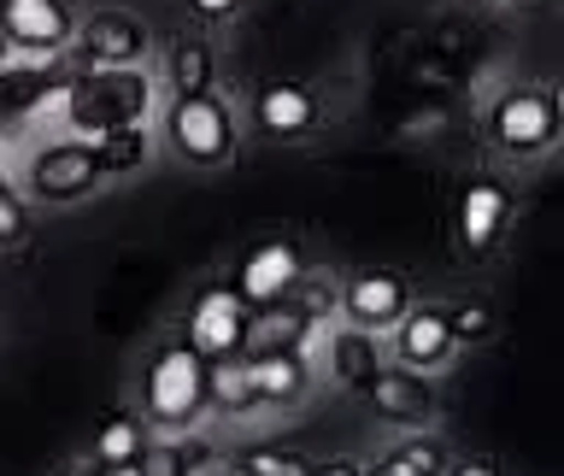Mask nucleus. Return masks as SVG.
Wrapping results in <instances>:
<instances>
[{
  "label": "nucleus",
  "instance_id": "f257e3e1",
  "mask_svg": "<svg viewBox=\"0 0 564 476\" xmlns=\"http://www.w3.org/2000/svg\"><path fill=\"white\" fill-rule=\"evenodd\" d=\"M65 123L77 141H100L112 130H135L148 123V106H153V83L148 71L130 65V71H77L65 77Z\"/></svg>",
  "mask_w": 564,
  "mask_h": 476
},
{
  "label": "nucleus",
  "instance_id": "f03ea898",
  "mask_svg": "<svg viewBox=\"0 0 564 476\" xmlns=\"http://www.w3.org/2000/svg\"><path fill=\"white\" fill-rule=\"evenodd\" d=\"M206 365L188 342H165L141 370V418L183 435L206 418Z\"/></svg>",
  "mask_w": 564,
  "mask_h": 476
},
{
  "label": "nucleus",
  "instance_id": "7ed1b4c3",
  "mask_svg": "<svg viewBox=\"0 0 564 476\" xmlns=\"http://www.w3.org/2000/svg\"><path fill=\"white\" fill-rule=\"evenodd\" d=\"M558 95L546 83H518L488 106V136L506 159H541L558 141Z\"/></svg>",
  "mask_w": 564,
  "mask_h": 476
},
{
  "label": "nucleus",
  "instance_id": "20e7f679",
  "mask_svg": "<svg viewBox=\"0 0 564 476\" xmlns=\"http://www.w3.org/2000/svg\"><path fill=\"white\" fill-rule=\"evenodd\" d=\"M165 141L183 165H224L236 153V112L218 95H171L165 106Z\"/></svg>",
  "mask_w": 564,
  "mask_h": 476
},
{
  "label": "nucleus",
  "instance_id": "39448f33",
  "mask_svg": "<svg viewBox=\"0 0 564 476\" xmlns=\"http://www.w3.org/2000/svg\"><path fill=\"white\" fill-rule=\"evenodd\" d=\"M106 183L88 141H47L24 159V194L35 206H77Z\"/></svg>",
  "mask_w": 564,
  "mask_h": 476
},
{
  "label": "nucleus",
  "instance_id": "423d86ee",
  "mask_svg": "<svg viewBox=\"0 0 564 476\" xmlns=\"http://www.w3.org/2000/svg\"><path fill=\"white\" fill-rule=\"evenodd\" d=\"M300 277H306V259H300V247L294 241H259V247H247L241 264H236V300L247 312H264V306H276V300H289L300 289Z\"/></svg>",
  "mask_w": 564,
  "mask_h": 476
},
{
  "label": "nucleus",
  "instance_id": "0eeeda50",
  "mask_svg": "<svg viewBox=\"0 0 564 476\" xmlns=\"http://www.w3.org/2000/svg\"><path fill=\"white\" fill-rule=\"evenodd\" d=\"M247 324H253V312H247L241 300H236V289L212 282V289L194 294V306H188V335H183V342L200 353V359H241Z\"/></svg>",
  "mask_w": 564,
  "mask_h": 476
},
{
  "label": "nucleus",
  "instance_id": "6e6552de",
  "mask_svg": "<svg viewBox=\"0 0 564 476\" xmlns=\"http://www.w3.org/2000/svg\"><path fill=\"white\" fill-rule=\"evenodd\" d=\"M70 30H77L70 0H0V35L24 60H53L59 47H70Z\"/></svg>",
  "mask_w": 564,
  "mask_h": 476
},
{
  "label": "nucleus",
  "instance_id": "1a4fd4ad",
  "mask_svg": "<svg viewBox=\"0 0 564 476\" xmlns=\"http://www.w3.org/2000/svg\"><path fill=\"white\" fill-rule=\"evenodd\" d=\"M70 42H77L83 71H130V65H141V53H148V24L106 7L95 18H83V24L70 30Z\"/></svg>",
  "mask_w": 564,
  "mask_h": 476
},
{
  "label": "nucleus",
  "instance_id": "9d476101",
  "mask_svg": "<svg viewBox=\"0 0 564 476\" xmlns=\"http://www.w3.org/2000/svg\"><path fill=\"white\" fill-rule=\"evenodd\" d=\"M405 306H412V282H405L400 271H382V264H370V271L347 277V289H341L347 324H352V329H370V335L394 329Z\"/></svg>",
  "mask_w": 564,
  "mask_h": 476
},
{
  "label": "nucleus",
  "instance_id": "9b49d317",
  "mask_svg": "<svg viewBox=\"0 0 564 476\" xmlns=\"http://www.w3.org/2000/svg\"><path fill=\"white\" fill-rule=\"evenodd\" d=\"M317 118L324 112H317V95L306 83L276 77V83H264L253 95V123H259L264 141H300V136L317 130Z\"/></svg>",
  "mask_w": 564,
  "mask_h": 476
},
{
  "label": "nucleus",
  "instance_id": "f8f14e48",
  "mask_svg": "<svg viewBox=\"0 0 564 476\" xmlns=\"http://www.w3.org/2000/svg\"><path fill=\"white\" fill-rule=\"evenodd\" d=\"M453 324H447V312L441 306H405L400 312V324H394V359L405 365V370H441L453 359Z\"/></svg>",
  "mask_w": 564,
  "mask_h": 476
},
{
  "label": "nucleus",
  "instance_id": "ddd939ff",
  "mask_svg": "<svg viewBox=\"0 0 564 476\" xmlns=\"http://www.w3.org/2000/svg\"><path fill=\"white\" fill-rule=\"evenodd\" d=\"M506 218H511V194L494 183V176H476V183L458 194V206H453L458 247H465V253H488V247L506 236Z\"/></svg>",
  "mask_w": 564,
  "mask_h": 476
},
{
  "label": "nucleus",
  "instance_id": "4468645a",
  "mask_svg": "<svg viewBox=\"0 0 564 476\" xmlns=\"http://www.w3.org/2000/svg\"><path fill=\"white\" fill-rule=\"evenodd\" d=\"M365 400L377 405V418L388 423H423L435 412V388L423 370H405V365H382L377 377L365 382Z\"/></svg>",
  "mask_w": 564,
  "mask_h": 476
},
{
  "label": "nucleus",
  "instance_id": "2eb2a0df",
  "mask_svg": "<svg viewBox=\"0 0 564 476\" xmlns=\"http://www.w3.org/2000/svg\"><path fill=\"white\" fill-rule=\"evenodd\" d=\"M247 377H253L259 405H300L312 388V365L300 347H271V353H241Z\"/></svg>",
  "mask_w": 564,
  "mask_h": 476
},
{
  "label": "nucleus",
  "instance_id": "dca6fc26",
  "mask_svg": "<svg viewBox=\"0 0 564 476\" xmlns=\"http://www.w3.org/2000/svg\"><path fill=\"white\" fill-rule=\"evenodd\" d=\"M324 370L335 388H347V394H365V382L382 370V347L370 329H329L324 342Z\"/></svg>",
  "mask_w": 564,
  "mask_h": 476
},
{
  "label": "nucleus",
  "instance_id": "f3484780",
  "mask_svg": "<svg viewBox=\"0 0 564 476\" xmlns=\"http://www.w3.org/2000/svg\"><path fill=\"white\" fill-rule=\"evenodd\" d=\"M253 405H259V394H253V377H247V359H212L206 365V412L241 418Z\"/></svg>",
  "mask_w": 564,
  "mask_h": 476
},
{
  "label": "nucleus",
  "instance_id": "a211bd4d",
  "mask_svg": "<svg viewBox=\"0 0 564 476\" xmlns=\"http://www.w3.org/2000/svg\"><path fill=\"white\" fill-rule=\"evenodd\" d=\"M148 430H153V423L141 418V412H112L95 430V465H135L141 447L153 441Z\"/></svg>",
  "mask_w": 564,
  "mask_h": 476
},
{
  "label": "nucleus",
  "instance_id": "6ab92c4d",
  "mask_svg": "<svg viewBox=\"0 0 564 476\" xmlns=\"http://www.w3.org/2000/svg\"><path fill=\"white\" fill-rule=\"evenodd\" d=\"M212 458L206 441H183V435H171V441H148L135 458V476H200V465Z\"/></svg>",
  "mask_w": 564,
  "mask_h": 476
},
{
  "label": "nucleus",
  "instance_id": "aec40b11",
  "mask_svg": "<svg viewBox=\"0 0 564 476\" xmlns=\"http://www.w3.org/2000/svg\"><path fill=\"white\" fill-rule=\"evenodd\" d=\"M165 83L171 95H212V47L183 35V42L165 47Z\"/></svg>",
  "mask_w": 564,
  "mask_h": 476
},
{
  "label": "nucleus",
  "instance_id": "412c9836",
  "mask_svg": "<svg viewBox=\"0 0 564 476\" xmlns=\"http://www.w3.org/2000/svg\"><path fill=\"white\" fill-rule=\"evenodd\" d=\"M100 159V176H135L141 165H148V153H153V141H148V123H135V130H112V136H100V141H88Z\"/></svg>",
  "mask_w": 564,
  "mask_h": 476
},
{
  "label": "nucleus",
  "instance_id": "4be33fe9",
  "mask_svg": "<svg viewBox=\"0 0 564 476\" xmlns=\"http://www.w3.org/2000/svg\"><path fill=\"white\" fill-rule=\"evenodd\" d=\"M377 465L388 470V476H441L447 470V447L441 441H430V435H405L400 447H388Z\"/></svg>",
  "mask_w": 564,
  "mask_h": 476
},
{
  "label": "nucleus",
  "instance_id": "5701e85b",
  "mask_svg": "<svg viewBox=\"0 0 564 476\" xmlns=\"http://www.w3.org/2000/svg\"><path fill=\"white\" fill-rule=\"evenodd\" d=\"M229 470L236 476H312V458L294 453V447H276V441H264V447H241L229 458Z\"/></svg>",
  "mask_w": 564,
  "mask_h": 476
},
{
  "label": "nucleus",
  "instance_id": "b1692460",
  "mask_svg": "<svg viewBox=\"0 0 564 476\" xmlns=\"http://www.w3.org/2000/svg\"><path fill=\"white\" fill-rule=\"evenodd\" d=\"M24 236H30V206H24V194L0 176V247H12Z\"/></svg>",
  "mask_w": 564,
  "mask_h": 476
},
{
  "label": "nucleus",
  "instance_id": "393cba45",
  "mask_svg": "<svg viewBox=\"0 0 564 476\" xmlns=\"http://www.w3.org/2000/svg\"><path fill=\"white\" fill-rule=\"evenodd\" d=\"M447 324H453L458 347H476V342H488V335H494V312L488 306H453Z\"/></svg>",
  "mask_w": 564,
  "mask_h": 476
},
{
  "label": "nucleus",
  "instance_id": "a878e982",
  "mask_svg": "<svg viewBox=\"0 0 564 476\" xmlns=\"http://www.w3.org/2000/svg\"><path fill=\"white\" fill-rule=\"evenodd\" d=\"M312 476H365V465L347 453H335V458H312Z\"/></svg>",
  "mask_w": 564,
  "mask_h": 476
},
{
  "label": "nucleus",
  "instance_id": "bb28decb",
  "mask_svg": "<svg viewBox=\"0 0 564 476\" xmlns=\"http://www.w3.org/2000/svg\"><path fill=\"white\" fill-rule=\"evenodd\" d=\"M441 476H500V465H494V458H447Z\"/></svg>",
  "mask_w": 564,
  "mask_h": 476
},
{
  "label": "nucleus",
  "instance_id": "cd10ccee",
  "mask_svg": "<svg viewBox=\"0 0 564 476\" xmlns=\"http://www.w3.org/2000/svg\"><path fill=\"white\" fill-rule=\"evenodd\" d=\"M188 7H194V18H212V24H218V18H236L241 0H188Z\"/></svg>",
  "mask_w": 564,
  "mask_h": 476
},
{
  "label": "nucleus",
  "instance_id": "c85d7f7f",
  "mask_svg": "<svg viewBox=\"0 0 564 476\" xmlns=\"http://www.w3.org/2000/svg\"><path fill=\"white\" fill-rule=\"evenodd\" d=\"M18 60H24V53H18V47L7 42V35H0V71H7V65H18Z\"/></svg>",
  "mask_w": 564,
  "mask_h": 476
},
{
  "label": "nucleus",
  "instance_id": "c756f323",
  "mask_svg": "<svg viewBox=\"0 0 564 476\" xmlns=\"http://www.w3.org/2000/svg\"><path fill=\"white\" fill-rule=\"evenodd\" d=\"M88 476H135V465H95Z\"/></svg>",
  "mask_w": 564,
  "mask_h": 476
},
{
  "label": "nucleus",
  "instance_id": "7c9ffc66",
  "mask_svg": "<svg viewBox=\"0 0 564 476\" xmlns=\"http://www.w3.org/2000/svg\"><path fill=\"white\" fill-rule=\"evenodd\" d=\"M365 476H388V470H382V465H365Z\"/></svg>",
  "mask_w": 564,
  "mask_h": 476
},
{
  "label": "nucleus",
  "instance_id": "2f4dec72",
  "mask_svg": "<svg viewBox=\"0 0 564 476\" xmlns=\"http://www.w3.org/2000/svg\"><path fill=\"white\" fill-rule=\"evenodd\" d=\"M0 141H7V118H0Z\"/></svg>",
  "mask_w": 564,
  "mask_h": 476
},
{
  "label": "nucleus",
  "instance_id": "473e14b6",
  "mask_svg": "<svg viewBox=\"0 0 564 476\" xmlns=\"http://www.w3.org/2000/svg\"><path fill=\"white\" fill-rule=\"evenodd\" d=\"M65 476H88V470H65Z\"/></svg>",
  "mask_w": 564,
  "mask_h": 476
}]
</instances>
